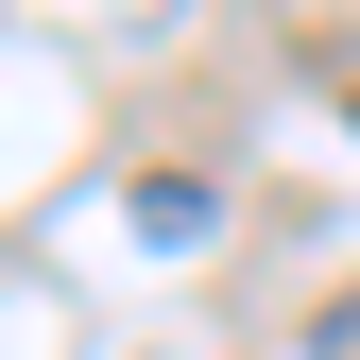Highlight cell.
<instances>
[{"mask_svg": "<svg viewBox=\"0 0 360 360\" xmlns=\"http://www.w3.org/2000/svg\"><path fill=\"white\" fill-rule=\"evenodd\" d=\"M309 360H360V275H343L326 309H309Z\"/></svg>", "mask_w": 360, "mask_h": 360, "instance_id": "obj_1", "label": "cell"}]
</instances>
